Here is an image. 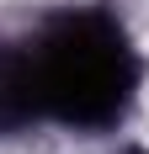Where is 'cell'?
Returning a JSON list of instances; mask_svg holds the SVG:
<instances>
[{"mask_svg":"<svg viewBox=\"0 0 149 154\" xmlns=\"http://www.w3.org/2000/svg\"><path fill=\"white\" fill-rule=\"evenodd\" d=\"M133 53L117 21L64 16L0 53V122H69L101 128L128 106Z\"/></svg>","mask_w":149,"mask_h":154,"instance_id":"6da1fadb","label":"cell"}]
</instances>
